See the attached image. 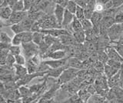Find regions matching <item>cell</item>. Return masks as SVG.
I'll return each mask as SVG.
<instances>
[{"mask_svg": "<svg viewBox=\"0 0 123 103\" xmlns=\"http://www.w3.org/2000/svg\"><path fill=\"white\" fill-rule=\"evenodd\" d=\"M38 22L41 23L42 29H61L62 28V25L59 24L57 22L55 16L52 15L45 14Z\"/></svg>", "mask_w": 123, "mask_h": 103, "instance_id": "6da1fadb", "label": "cell"}, {"mask_svg": "<svg viewBox=\"0 0 123 103\" xmlns=\"http://www.w3.org/2000/svg\"><path fill=\"white\" fill-rule=\"evenodd\" d=\"M108 36L111 42L123 40V23H115L108 29Z\"/></svg>", "mask_w": 123, "mask_h": 103, "instance_id": "7a4b0ae2", "label": "cell"}, {"mask_svg": "<svg viewBox=\"0 0 123 103\" xmlns=\"http://www.w3.org/2000/svg\"><path fill=\"white\" fill-rule=\"evenodd\" d=\"M21 46L22 49V53L25 57L26 60L32 59L35 55L37 54V53H40L39 47H38V45L35 43L34 42L22 43Z\"/></svg>", "mask_w": 123, "mask_h": 103, "instance_id": "3957f363", "label": "cell"}, {"mask_svg": "<svg viewBox=\"0 0 123 103\" xmlns=\"http://www.w3.org/2000/svg\"><path fill=\"white\" fill-rule=\"evenodd\" d=\"M27 16H28V12H26V11H21V12H15V11H13L10 18L7 21H1L2 27H4V26H11L13 24L19 23Z\"/></svg>", "mask_w": 123, "mask_h": 103, "instance_id": "277c9868", "label": "cell"}, {"mask_svg": "<svg viewBox=\"0 0 123 103\" xmlns=\"http://www.w3.org/2000/svg\"><path fill=\"white\" fill-rule=\"evenodd\" d=\"M81 69L78 68H72V67H67L63 71V72L60 75L59 78V82L61 85H63L65 83H67L72 81L77 75H78L79 72Z\"/></svg>", "mask_w": 123, "mask_h": 103, "instance_id": "5b68a950", "label": "cell"}, {"mask_svg": "<svg viewBox=\"0 0 123 103\" xmlns=\"http://www.w3.org/2000/svg\"><path fill=\"white\" fill-rule=\"evenodd\" d=\"M36 5L38 9L49 15L54 14V11H55L56 6L52 0H40Z\"/></svg>", "mask_w": 123, "mask_h": 103, "instance_id": "8992f818", "label": "cell"}, {"mask_svg": "<svg viewBox=\"0 0 123 103\" xmlns=\"http://www.w3.org/2000/svg\"><path fill=\"white\" fill-rule=\"evenodd\" d=\"M47 72H35V73H32V74L28 73V74H26L24 77L18 79L17 81V84L18 86L26 85H28L31 81H32L34 79L44 77V76L47 74Z\"/></svg>", "mask_w": 123, "mask_h": 103, "instance_id": "52a82bcc", "label": "cell"}, {"mask_svg": "<svg viewBox=\"0 0 123 103\" xmlns=\"http://www.w3.org/2000/svg\"><path fill=\"white\" fill-rule=\"evenodd\" d=\"M105 51L107 53V55L109 56V59L116 60L123 63V57H122L119 55V53L116 51V49L113 46H111V45H107L105 48Z\"/></svg>", "mask_w": 123, "mask_h": 103, "instance_id": "ba28073f", "label": "cell"}, {"mask_svg": "<svg viewBox=\"0 0 123 103\" xmlns=\"http://www.w3.org/2000/svg\"><path fill=\"white\" fill-rule=\"evenodd\" d=\"M49 58L51 59H62L65 58H69L68 53L65 49H60V50H57L55 52H52L47 55L44 59Z\"/></svg>", "mask_w": 123, "mask_h": 103, "instance_id": "9c48e42d", "label": "cell"}, {"mask_svg": "<svg viewBox=\"0 0 123 103\" xmlns=\"http://www.w3.org/2000/svg\"><path fill=\"white\" fill-rule=\"evenodd\" d=\"M68 58H65V59H51L49 60H45L44 62L49 65V66L53 68H60L62 66H67V61Z\"/></svg>", "mask_w": 123, "mask_h": 103, "instance_id": "30bf717a", "label": "cell"}, {"mask_svg": "<svg viewBox=\"0 0 123 103\" xmlns=\"http://www.w3.org/2000/svg\"><path fill=\"white\" fill-rule=\"evenodd\" d=\"M67 67H72L78 69H82L83 68V61L79 59L77 57H69L67 61Z\"/></svg>", "mask_w": 123, "mask_h": 103, "instance_id": "8fae6325", "label": "cell"}, {"mask_svg": "<svg viewBox=\"0 0 123 103\" xmlns=\"http://www.w3.org/2000/svg\"><path fill=\"white\" fill-rule=\"evenodd\" d=\"M59 39L61 42L62 44H63L65 46H68V45H75L76 41L75 39L74 36L72 34H65V35H62L59 37Z\"/></svg>", "mask_w": 123, "mask_h": 103, "instance_id": "7c38bea8", "label": "cell"}, {"mask_svg": "<svg viewBox=\"0 0 123 103\" xmlns=\"http://www.w3.org/2000/svg\"><path fill=\"white\" fill-rule=\"evenodd\" d=\"M66 29H68V31L72 34L75 32L82 31V30H83V28H82V23H81V21L78 18H76V16H75V18H74V19H73L72 22L71 23V25H68L66 28Z\"/></svg>", "mask_w": 123, "mask_h": 103, "instance_id": "4fadbf2b", "label": "cell"}, {"mask_svg": "<svg viewBox=\"0 0 123 103\" xmlns=\"http://www.w3.org/2000/svg\"><path fill=\"white\" fill-rule=\"evenodd\" d=\"M74 18H75V14L72 13L71 12H69L68 9H65L64 17H63V21H62V27L64 29H66L68 25H71L73 19H74Z\"/></svg>", "mask_w": 123, "mask_h": 103, "instance_id": "5bb4252c", "label": "cell"}, {"mask_svg": "<svg viewBox=\"0 0 123 103\" xmlns=\"http://www.w3.org/2000/svg\"><path fill=\"white\" fill-rule=\"evenodd\" d=\"M67 68V66H62L60 68H50V69L48 71L47 74L45 76L46 77H52V78H55V79H59L60 77V75L63 72V71Z\"/></svg>", "mask_w": 123, "mask_h": 103, "instance_id": "9a60e30c", "label": "cell"}, {"mask_svg": "<svg viewBox=\"0 0 123 103\" xmlns=\"http://www.w3.org/2000/svg\"><path fill=\"white\" fill-rule=\"evenodd\" d=\"M65 8L63 6H62L60 5H56L55 9L54 11V16H55L57 22H59V24L62 25L63 21V17H64V13H65Z\"/></svg>", "mask_w": 123, "mask_h": 103, "instance_id": "2e32d148", "label": "cell"}, {"mask_svg": "<svg viewBox=\"0 0 123 103\" xmlns=\"http://www.w3.org/2000/svg\"><path fill=\"white\" fill-rule=\"evenodd\" d=\"M13 10L10 6L0 7V18L1 21H7L10 18Z\"/></svg>", "mask_w": 123, "mask_h": 103, "instance_id": "e0dca14e", "label": "cell"}, {"mask_svg": "<svg viewBox=\"0 0 123 103\" xmlns=\"http://www.w3.org/2000/svg\"><path fill=\"white\" fill-rule=\"evenodd\" d=\"M115 23V17L111 16H105L103 15V18L101 22V27L105 28V29H109L111 25H113Z\"/></svg>", "mask_w": 123, "mask_h": 103, "instance_id": "ac0fdd59", "label": "cell"}, {"mask_svg": "<svg viewBox=\"0 0 123 103\" xmlns=\"http://www.w3.org/2000/svg\"><path fill=\"white\" fill-rule=\"evenodd\" d=\"M14 68H15V74L18 76V78L20 79L22 77L28 74V70L25 66H22V65H18L15 63L14 65Z\"/></svg>", "mask_w": 123, "mask_h": 103, "instance_id": "d6986e66", "label": "cell"}, {"mask_svg": "<svg viewBox=\"0 0 123 103\" xmlns=\"http://www.w3.org/2000/svg\"><path fill=\"white\" fill-rule=\"evenodd\" d=\"M81 23H82L83 30L86 32V34L88 35V34H90L93 32V24L90 19H88V18H83V19L80 20Z\"/></svg>", "mask_w": 123, "mask_h": 103, "instance_id": "ffe728a7", "label": "cell"}, {"mask_svg": "<svg viewBox=\"0 0 123 103\" xmlns=\"http://www.w3.org/2000/svg\"><path fill=\"white\" fill-rule=\"evenodd\" d=\"M72 36H74L76 42L80 43V44H83V43L86 42V32H85L84 30L73 32Z\"/></svg>", "mask_w": 123, "mask_h": 103, "instance_id": "44dd1931", "label": "cell"}, {"mask_svg": "<svg viewBox=\"0 0 123 103\" xmlns=\"http://www.w3.org/2000/svg\"><path fill=\"white\" fill-rule=\"evenodd\" d=\"M35 22L36 21H34L33 19H32V18L27 16L20 23L23 27V29H24L25 32H28V31H31V29H32Z\"/></svg>", "mask_w": 123, "mask_h": 103, "instance_id": "7402d4cb", "label": "cell"}, {"mask_svg": "<svg viewBox=\"0 0 123 103\" xmlns=\"http://www.w3.org/2000/svg\"><path fill=\"white\" fill-rule=\"evenodd\" d=\"M120 75H121V70L118 73L114 75L113 76H111L110 78H108V84H109L110 89L116 85H118L119 80H120Z\"/></svg>", "mask_w": 123, "mask_h": 103, "instance_id": "603a6c76", "label": "cell"}, {"mask_svg": "<svg viewBox=\"0 0 123 103\" xmlns=\"http://www.w3.org/2000/svg\"><path fill=\"white\" fill-rule=\"evenodd\" d=\"M88 102H93V103H103V102H108L106 97H104L102 95H99L98 93H95L92 95Z\"/></svg>", "mask_w": 123, "mask_h": 103, "instance_id": "cb8c5ba5", "label": "cell"}, {"mask_svg": "<svg viewBox=\"0 0 123 103\" xmlns=\"http://www.w3.org/2000/svg\"><path fill=\"white\" fill-rule=\"evenodd\" d=\"M119 71H120V70H118V69H116V68L110 66L109 65H108L107 63L105 64V68H104V74L105 75V76L107 78L111 77V76H113L114 75L118 73Z\"/></svg>", "mask_w": 123, "mask_h": 103, "instance_id": "d4e9b609", "label": "cell"}, {"mask_svg": "<svg viewBox=\"0 0 123 103\" xmlns=\"http://www.w3.org/2000/svg\"><path fill=\"white\" fill-rule=\"evenodd\" d=\"M25 67L27 68V70H28V73L32 74L35 73V72H37L38 66L33 61H32V59H29L26 61Z\"/></svg>", "mask_w": 123, "mask_h": 103, "instance_id": "484cf974", "label": "cell"}, {"mask_svg": "<svg viewBox=\"0 0 123 103\" xmlns=\"http://www.w3.org/2000/svg\"><path fill=\"white\" fill-rule=\"evenodd\" d=\"M44 38H45V34L42 32H33V39L32 42L37 44L38 45H40L42 42H44Z\"/></svg>", "mask_w": 123, "mask_h": 103, "instance_id": "4316f807", "label": "cell"}, {"mask_svg": "<svg viewBox=\"0 0 123 103\" xmlns=\"http://www.w3.org/2000/svg\"><path fill=\"white\" fill-rule=\"evenodd\" d=\"M18 91L21 94L22 98L24 97H29V96H32L33 93L31 91L29 87H26V85H21L18 87Z\"/></svg>", "mask_w": 123, "mask_h": 103, "instance_id": "83f0119b", "label": "cell"}, {"mask_svg": "<svg viewBox=\"0 0 123 103\" xmlns=\"http://www.w3.org/2000/svg\"><path fill=\"white\" fill-rule=\"evenodd\" d=\"M95 12V6L92 5H87L86 8H84V12H85V18L88 19H91Z\"/></svg>", "mask_w": 123, "mask_h": 103, "instance_id": "f1b7e54d", "label": "cell"}, {"mask_svg": "<svg viewBox=\"0 0 123 103\" xmlns=\"http://www.w3.org/2000/svg\"><path fill=\"white\" fill-rule=\"evenodd\" d=\"M110 45L113 46L116 49V51L119 53V55L122 57H123V40L114 42H110Z\"/></svg>", "mask_w": 123, "mask_h": 103, "instance_id": "f546056e", "label": "cell"}, {"mask_svg": "<svg viewBox=\"0 0 123 103\" xmlns=\"http://www.w3.org/2000/svg\"><path fill=\"white\" fill-rule=\"evenodd\" d=\"M24 32L15 34V36L12 38V44L15 45H22V41H23V36H24Z\"/></svg>", "mask_w": 123, "mask_h": 103, "instance_id": "4dcf8cb0", "label": "cell"}, {"mask_svg": "<svg viewBox=\"0 0 123 103\" xmlns=\"http://www.w3.org/2000/svg\"><path fill=\"white\" fill-rule=\"evenodd\" d=\"M92 67L99 73H104V68H105V63L102 62L101 61L96 60L92 63Z\"/></svg>", "mask_w": 123, "mask_h": 103, "instance_id": "1f68e13d", "label": "cell"}, {"mask_svg": "<svg viewBox=\"0 0 123 103\" xmlns=\"http://www.w3.org/2000/svg\"><path fill=\"white\" fill-rule=\"evenodd\" d=\"M107 64L109 65V66L111 67L116 68V69H118V70H121L123 68V63L122 62H118V61L114 60V59H109V60H108Z\"/></svg>", "mask_w": 123, "mask_h": 103, "instance_id": "d6a6232c", "label": "cell"}, {"mask_svg": "<svg viewBox=\"0 0 123 103\" xmlns=\"http://www.w3.org/2000/svg\"><path fill=\"white\" fill-rule=\"evenodd\" d=\"M12 9L15 12H21L24 11V2L23 0H18V1L11 7Z\"/></svg>", "mask_w": 123, "mask_h": 103, "instance_id": "836d02e7", "label": "cell"}, {"mask_svg": "<svg viewBox=\"0 0 123 103\" xmlns=\"http://www.w3.org/2000/svg\"><path fill=\"white\" fill-rule=\"evenodd\" d=\"M10 29L14 32L15 34H18V33H21V32H24L25 30L22 26L21 23H16V24H13L10 26Z\"/></svg>", "mask_w": 123, "mask_h": 103, "instance_id": "e575fe53", "label": "cell"}, {"mask_svg": "<svg viewBox=\"0 0 123 103\" xmlns=\"http://www.w3.org/2000/svg\"><path fill=\"white\" fill-rule=\"evenodd\" d=\"M57 39H58V38H56V37H54L51 35H49V34H45L44 42L49 47L51 46V45L55 42Z\"/></svg>", "mask_w": 123, "mask_h": 103, "instance_id": "d590c367", "label": "cell"}, {"mask_svg": "<svg viewBox=\"0 0 123 103\" xmlns=\"http://www.w3.org/2000/svg\"><path fill=\"white\" fill-rule=\"evenodd\" d=\"M12 39L6 32H1V34H0V42L12 44Z\"/></svg>", "mask_w": 123, "mask_h": 103, "instance_id": "8d00e7d4", "label": "cell"}, {"mask_svg": "<svg viewBox=\"0 0 123 103\" xmlns=\"http://www.w3.org/2000/svg\"><path fill=\"white\" fill-rule=\"evenodd\" d=\"M9 52H10L11 54H12L14 55L21 54V53L22 52V46H20V45H15L12 44L11 47L9 48Z\"/></svg>", "mask_w": 123, "mask_h": 103, "instance_id": "74e56055", "label": "cell"}, {"mask_svg": "<svg viewBox=\"0 0 123 103\" xmlns=\"http://www.w3.org/2000/svg\"><path fill=\"white\" fill-rule=\"evenodd\" d=\"M77 6H78V5H77L73 0H68V4H67L66 7H65V9H68L69 12H71L72 13L75 14L76 9H77Z\"/></svg>", "mask_w": 123, "mask_h": 103, "instance_id": "f35d334b", "label": "cell"}, {"mask_svg": "<svg viewBox=\"0 0 123 103\" xmlns=\"http://www.w3.org/2000/svg\"><path fill=\"white\" fill-rule=\"evenodd\" d=\"M98 59L105 64L107 63L109 58V56H108L107 53L105 52V49H104V51H100L98 52Z\"/></svg>", "mask_w": 123, "mask_h": 103, "instance_id": "ab89813d", "label": "cell"}, {"mask_svg": "<svg viewBox=\"0 0 123 103\" xmlns=\"http://www.w3.org/2000/svg\"><path fill=\"white\" fill-rule=\"evenodd\" d=\"M32 39H33V32L32 31H28L24 32L22 43L30 42H32Z\"/></svg>", "mask_w": 123, "mask_h": 103, "instance_id": "60d3db41", "label": "cell"}, {"mask_svg": "<svg viewBox=\"0 0 123 103\" xmlns=\"http://www.w3.org/2000/svg\"><path fill=\"white\" fill-rule=\"evenodd\" d=\"M75 16H76V18H78L79 20H82V19H83V18H85V12H84L83 7H81L79 6H77Z\"/></svg>", "mask_w": 123, "mask_h": 103, "instance_id": "b9f144b4", "label": "cell"}, {"mask_svg": "<svg viewBox=\"0 0 123 103\" xmlns=\"http://www.w3.org/2000/svg\"><path fill=\"white\" fill-rule=\"evenodd\" d=\"M15 63L18 65H22V66H25L26 63V59L25 57L24 56L23 54H18L15 55Z\"/></svg>", "mask_w": 123, "mask_h": 103, "instance_id": "7bdbcfd3", "label": "cell"}, {"mask_svg": "<svg viewBox=\"0 0 123 103\" xmlns=\"http://www.w3.org/2000/svg\"><path fill=\"white\" fill-rule=\"evenodd\" d=\"M15 64V57L14 55L9 53L6 58V65L10 67H14Z\"/></svg>", "mask_w": 123, "mask_h": 103, "instance_id": "ee69618b", "label": "cell"}, {"mask_svg": "<svg viewBox=\"0 0 123 103\" xmlns=\"http://www.w3.org/2000/svg\"><path fill=\"white\" fill-rule=\"evenodd\" d=\"M115 23H123V11L118 9L115 16Z\"/></svg>", "mask_w": 123, "mask_h": 103, "instance_id": "f6af8a7d", "label": "cell"}, {"mask_svg": "<svg viewBox=\"0 0 123 103\" xmlns=\"http://www.w3.org/2000/svg\"><path fill=\"white\" fill-rule=\"evenodd\" d=\"M41 30H42L41 23L38 21H36L34 22L32 29H31V31L32 32H41Z\"/></svg>", "mask_w": 123, "mask_h": 103, "instance_id": "bcb514c9", "label": "cell"}, {"mask_svg": "<svg viewBox=\"0 0 123 103\" xmlns=\"http://www.w3.org/2000/svg\"><path fill=\"white\" fill-rule=\"evenodd\" d=\"M95 12H103L104 11H105L104 5L101 2H96L95 5Z\"/></svg>", "mask_w": 123, "mask_h": 103, "instance_id": "7dc6e473", "label": "cell"}, {"mask_svg": "<svg viewBox=\"0 0 123 103\" xmlns=\"http://www.w3.org/2000/svg\"><path fill=\"white\" fill-rule=\"evenodd\" d=\"M23 2H24V11L28 12L32 8V6L33 5L32 0H23Z\"/></svg>", "mask_w": 123, "mask_h": 103, "instance_id": "c3c4849f", "label": "cell"}, {"mask_svg": "<svg viewBox=\"0 0 123 103\" xmlns=\"http://www.w3.org/2000/svg\"><path fill=\"white\" fill-rule=\"evenodd\" d=\"M52 1L55 2L56 5H60L65 8L68 4V0H52Z\"/></svg>", "mask_w": 123, "mask_h": 103, "instance_id": "681fc988", "label": "cell"}, {"mask_svg": "<svg viewBox=\"0 0 123 103\" xmlns=\"http://www.w3.org/2000/svg\"><path fill=\"white\" fill-rule=\"evenodd\" d=\"M77 5L81 6V7H83V8H86V6H87V3L84 1V0H73Z\"/></svg>", "mask_w": 123, "mask_h": 103, "instance_id": "f907efd6", "label": "cell"}, {"mask_svg": "<svg viewBox=\"0 0 123 103\" xmlns=\"http://www.w3.org/2000/svg\"><path fill=\"white\" fill-rule=\"evenodd\" d=\"M12 44L9 43H3V42H0V49L2 48H9L11 47Z\"/></svg>", "mask_w": 123, "mask_h": 103, "instance_id": "816d5d0a", "label": "cell"}, {"mask_svg": "<svg viewBox=\"0 0 123 103\" xmlns=\"http://www.w3.org/2000/svg\"><path fill=\"white\" fill-rule=\"evenodd\" d=\"M118 85L122 87L123 89V69H121V75H120V80H119V83Z\"/></svg>", "mask_w": 123, "mask_h": 103, "instance_id": "f5cc1de1", "label": "cell"}, {"mask_svg": "<svg viewBox=\"0 0 123 103\" xmlns=\"http://www.w3.org/2000/svg\"><path fill=\"white\" fill-rule=\"evenodd\" d=\"M84 1L87 3V5H92V6H95V3L97 2L96 0H84Z\"/></svg>", "mask_w": 123, "mask_h": 103, "instance_id": "db71d44e", "label": "cell"}, {"mask_svg": "<svg viewBox=\"0 0 123 103\" xmlns=\"http://www.w3.org/2000/svg\"><path fill=\"white\" fill-rule=\"evenodd\" d=\"M119 9H120V10H122V11H123V5L121 6V7H119Z\"/></svg>", "mask_w": 123, "mask_h": 103, "instance_id": "11a10c76", "label": "cell"}, {"mask_svg": "<svg viewBox=\"0 0 123 103\" xmlns=\"http://www.w3.org/2000/svg\"><path fill=\"white\" fill-rule=\"evenodd\" d=\"M4 1H5V0H0V5H1Z\"/></svg>", "mask_w": 123, "mask_h": 103, "instance_id": "9f6ffc18", "label": "cell"}, {"mask_svg": "<svg viewBox=\"0 0 123 103\" xmlns=\"http://www.w3.org/2000/svg\"><path fill=\"white\" fill-rule=\"evenodd\" d=\"M122 69H123V68H122Z\"/></svg>", "mask_w": 123, "mask_h": 103, "instance_id": "6f0895ef", "label": "cell"}]
</instances>
